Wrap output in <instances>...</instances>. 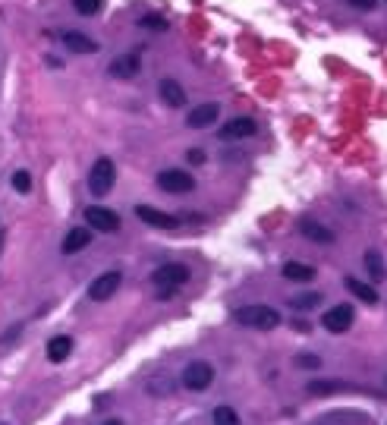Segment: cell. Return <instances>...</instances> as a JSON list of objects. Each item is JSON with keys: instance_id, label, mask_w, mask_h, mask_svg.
I'll return each instance as SVG.
<instances>
[{"instance_id": "1", "label": "cell", "mask_w": 387, "mask_h": 425, "mask_svg": "<svg viewBox=\"0 0 387 425\" xmlns=\"http://www.w3.org/2000/svg\"><path fill=\"white\" fill-rule=\"evenodd\" d=\"M233 321L242 328H255V331H274L281 325V312L271 306H242L233 312Z\"/></svg>"}, {"instance_id": "2", "label": "cell", "mask_w": 387, "mask_h": 425, "mask_svg": "<svg viewBox=\"0 0 387 425\" xmlns=\"http://www.w3.org/2000/svg\"><path fill=\"white\" fill-rule=\"evenodd\" d=\"M189 281V268L173 261V265H161L158 271L152 274V283L158 287V300H171L173 290H180L183 283Z\"/></svg>"}, {"instance_id": "3", "label": "cell", "mask_w": 387, "mask_h": 425, "mask_svg": "<svg viewBox=\"0 0 387 425\" xmlns=\"http://www.w3.org/2000/svg\"><path fill=\"white\" fill-rule=\"evenodd\" d=\"M117 183V167H113L111 158H98L92 167V173H88V189H92V195H107Z\"/></svg>"}, {"instance_id": "4", "label": "cell", "mask_w": 387, "mask_h": 425, "mask_svg": "<svg viewBox=\"0 0 387 425\" xmlns=\"http://www.w3.org/2000/svg\"><path fill=\"white\" fill-rule=\"evenodd\" d=\"M214 381V366L205 359H195L183 369V388L186 390H208Z\"/></svg>"}, {"instance_id": "5", "label": "cell", "mask_w": 387, "mask_h": 425, "mask_svg": "<svg viewBox=\"0 0 387 425\" xmlns=\"http://www.w3.org/2000/svg\"><path fill=\"white\" fill-rule=\"evenodd\" d=\"M85 224L98 233H117L120 230V214L104 205H88L85 208Z\"/></svg>"}, {"instance_id": "6", "label": "cell", "mask_w": 387, "mask_h": 425, "mask_svg": "<svg viewBox=\"0 0 387 425\" xmlns=\"http://www.w3.org/2000/svg\"><path fill=\"white\" fill-rule=\"evenodd\" d=\"M158 186L164 189V192H192L195 177H192V173H186V171H180V167H171V171L158 173Z\"/></svg>"}, {"instance_id": "7", "label": "cell", "mask_w": 387, "mask_h": 425, "mask_svg": "<svg viewBox=\"0 0 387 425\" xmlns=\"http://www.w3.org/2000/svg\"><path fill=\"white\" fill-rule=\"evenodd\" d=\"M120 281H123V274H120V271H104V274H98V278L92 281V287H88V300H94V302L111 300V296L120 290Z\"/></svg>"}, {"instance_id": "8", "label": "cell", "mask_w": 387, "mask_h": 425, "mask_svg": "<svg viewBox=\"0 0 387 425\" xmlns=\"http://www.w3.org/2000/svg\"><path fill=\"white\" fill-rule=\"evenodd\" d=\"M352 319H356L352 306H346V302H343V306H334V309L324 312L321 325H324V331H331V334H343V331L352 328Z\"/></svg>"}, {"instance_id": "9", "label": "cell", "mask_w": 387, "mask_h": 425, "mask_svg": "<svg viewBox=\"0 0 387 425\" xmlns=\"http://www.w3.org/2000/svg\"><path fill=\"white\" fill-rule=\"evenodd\" d=\"M255 133H258V123H255L252 117H233V120H227V123L217 130V136L227 139V142H236V139L255 136Z\"/></svg>"}, {"instance_id": "10", "label": "cell", "mask_w": 387, "mask_h": 425, "mask_svg": "<svg viewBox=\"0 0 387 425\" xmlns=\"http://www.w3.org/2000/svg\"><path fill=\"white\" fill-rule=\"evenodd\" d=\"M217 117H221V107L208 101V104H199V107H192V111H189L186 126H192V130H205V126L217 123Z\"/></svg>"}, {"instance_id": "11", "label": "cell", "mask_w": 387, "mask_h": 425, "mask_svg": "<svg viewBox=\"0 0 387 425\" xmlns=\"http://www.w3.org/2000/svg\"><path fill=\"white\" fill-rule=\"evenodd\" d=\"M135 214H139V221H145V224L158 227V230H173V227H176V218H173V214L158 211V208H152V205H139V208H135Z\"/></svg>"}, {"instance_id": "12", "label": "cell", "mask_w": 387, "mask_h": 425, "mask_svg": "<svg viewBox=\"0 0 387 425\" xmlns=\"http://www.w3.org/2000/svg\"><path fill=\"white\" fill-rule=\"evenodd\" d=\"M139 70H142L139 54H123V57L111 60V66H107V73H111V76H117V79H133Z\"/></svg>"}, {"instance_id": "13", "label": "cell", "mask_w": 387, "mask_h": 425, "mask_svg": "<svg viewBox=\"0 0 387 425\" xmlns=\"http://www.w3.org/2000/svg\"><path fill=\"white\" fill-rule=\"evenodd\" d=\"M300 233L305 236V240H312V242H334V230L331 227H324V224H318V221H312V218H302L300 221Z\"/></svg>"}, {"instance_id": "14", "label": "cell", "mask_w": 387, "mask_h": 425, "mask_svg": "<svg viewBox=\"0 0 387 425\" xmlns=\"http://www.w3.org/2000/svg\"><path fill=\"white\" fill-rule=\"evenodd\" d=\"M158 94H161V101H164L167 107H183V104H186V92H183V85L176 82V79H161Z\"/></svg>"}, {"instance_id": "15", "label": "cell", "mask_w": 387, "mask_h": 425, "mask_svg": "<svg viewBox=\"0 0 387 425\" xmlns=\"http://www.w3.org/2000/svg\"><path fill=\"white\" fill-rule=\"evenodd\" d=\"M88 242H92V230H88V227H73V230L66 233V240H63V252L76 255V252H82Z\"/></svg>"}, {"instance_id": "16", "label": "cell", "mask_w": 387, "mask_h": 425, "mask_svg": "<svg viewBox=\"0 0 387 425\" xmlns=\"http://www.w3.org/2000/svg\"><path fill=\"white\" fill-rule=\"evenodd\" d=\"M63 44L70 47V51H76V54H94L98 51V44H94L88 35H82V32H63Z\"/></svg>"}, {"instance_id": "17", "label": "cell", "mask_w": 387, "mask_h": 425, "mask_svg": "<svg viewBox=\"0 0 387 425\" xmlns=\"http://www.w3.org/2000/svg\"><path fill=\"white\" fill-rule=\"evenodd\" d=\"M343 287L350 290L356 300H362V302H369V306H375L378 302V293H375V287H369V283H362V281H356V278H346L343 281Z\"/></svg>"}, {"instance_id": "18", "label": "cell", "mask_w": 387, "mask_h": 425, "mask_svg": "<svg viewBox=\"0 0 387 425\" xmlns=\"http://www.w3.org/2000/svg\"><path fill=\"white\" fill-rule=\"evenodd\" d=\"M315 268L312 265H305V261H287V265H283V278L287 281H300V283H305V281H312L315 278Z\"/></svg>"}, {"instance_id": "19", "label": "cell", "mask_w": 387, "mask_h": 425, "mask_svg": "<svg viewBox=\"0 0 387 425\" xmlns=\"http://www.w3.org/2000/svg\"><path fill=\"white\" fill-rule=\"evenodd\" d=\"M70 353H73L70 337H54V340L47 343V359H51V362H63Z\"/></svg>"}, {"instance_id": "20", "label": "cell", "mask_w": 387, "mask_h": 425, "mask_svg": "<svg viewBox=\"0 0 387 425\" xmlns=\"http://www.w3.org/2000/svg\"><path fill=\"white\" fill-rule=\"evenodd\" d=\"M337 390H352L346 381H321V378H315V381H309V394L315 397H324V394H337Z\"/></svg>"}, {"instance_id": "21", "label": "cell", "mask_w": 387, "mask_h": 425, "mask_svg": "<svg viewBox=\"0 0 387 425\" xmlns=\"http://www.w3.org/2000/svg\"><path fill=\"white\" fill-rule=\"evenodd\" d=\"M318 302H321V296H318V293H300V296L290 300V306H293L296 312H309V309H315Z\"/></svg>"}, {"instance_id": "22", "label": "cell", "mask_w": 387, "mask_h": 425, "mask_svg": "<svg viewBox=\"0 0 387 425\" xmlns=\"http://www.w3.org/2000/svg\"><path fill=\"white\" fill-rule=\"evenodd\" d=\"M214 425H242L233 407H217L214 409Z\"/></svg>"}, {"instance_id": "23", "label": "cell", "mask_w": 387, "mask_h": 425, "mask_svg": "<svg viewBox=\"0 0 387 425\" xmlns=\"http://www.w3.org/2000/svg\"><path fill=\"white\" fill-rule=\"evenodd\" d=\"M139 25H142V29H152V32H167V19L158 16V13H148V16H142Z\"/></svg>"}, {"instance_id": "24", "label": "cell", "mask_w": 387, "mask_h": 425, "mask_svg": "<svg viewBox=\"0 0 387 425\" xmlns=\"http://www.w3.org/2000/svg\"><path fill=\"white\" fill-rule=\"evenodd\" d=\"M365 268L371 271V278H384V259L378 252H365Z\"/></svg>"}, {"instance_id": "25", "label": "cell", "mask_w": 387, "mask_h": 425, "mask_svg": "<svg viewBox=\"0 0 387 425\" xmlns=\"http://www.w3.org/2000/svg\"><path fill=\"white\" fill-rule=\"evenodd\" d=\"M73 6H76V13H82V16H94V13L101 10V0H73Z\"/></svg>"}, {"instance_id": "26", "label": "cell", "mask_w": 387, "mask_h": 425, "mask_svg": "<svg viewBox=\"0 0 387 425\" xmlns=\"http://www.w3.org/2000/svg\"><path fill=\"white\" fill-rule=\"evenodd\" d=\"M13 189H16V192H29V189H32L29 171H16V173H13Z\"/></svg>"}, {"instance_id": "27", "label": "cell", "mask_w": 387, "mask_h": 425, "mask_svg": "<svg viewBox=\"0 0 387 425\" xmlns=\"http://www.w3.org/2000/svg\"><path fill=\"white\" fill-rule=\"evenodd\" d=\"M296 366L318 372V369H321V359H318V356H312V353H300V356H296Z\"/></svg>"}, {"instance_id": "28", "label": "cell", "mask_w": 387, "mask_h": 425, "mask_svg": "<svg viewBox=\"0 0 387 425\" xmlns=\"http://www.w3.org/2000/svg\"><path fill=\"white\" fill-rule=\"evenodd\" d=\"M350 6H356V10H362V13H369V10H375V0H346Z\"/></svg>"}, {"instance_id": "29", "label": "cell", "mask_w": 387, "mask_h": 425, "mask_svg": "<svg viewBox=\"0 0 387 425\" xmlns=\"http://www.w3.org/2000/svg\"><path fill=\"white\" fill-rule=\"evenodd\" d=\"M186 158H189V164H205V152H202V148H192Z\"/></svg>"}, {"instance_id": "30", "label": "cell", "mask_w": 387, "mask_h": 425, "mask_svg": "<svg viewBox=\"0 0 387 425\" xmlns=\"http://www.w3.org/2000/svg\"><path fill=\"white\" fill-rule=\"evenodd\" d=\"M104 425H123V422H120V419H107Z\"/></svg>"}, {"instance_id": "31", "label": "cell", "mask_w": 387, "mask_h": 425, "mask_svg": "<svg viewBox=\"0 0 387 425\" xmlns=\"http://www.w3.org/2000/svg\"><path fill=\"white\" fill-rule=\"evenodd\" d=\"M384 384H387V378H384Z\"/></svg>"}, {"instance_id": "32", "label": "cell", "mask_w": 387, "mask_h": 425, "mask_svg": "<svg viewBox=\"0 0 387 425\" xmlns=\"http://www.w3.org/2000/svg\"><path fill=\"white\" fill-rule=\"evenodd\" d=\"M0 425H4V422H0Z\"/></svg>"}]
</instances>
